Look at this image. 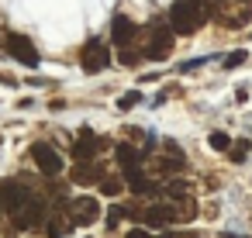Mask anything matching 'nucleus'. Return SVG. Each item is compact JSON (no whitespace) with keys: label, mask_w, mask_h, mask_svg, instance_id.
<instances>
[{"label":"nucleus","mask_w":252,"mask_h":238,"mask_svg":"<svg viewBox=\"0 0 252 238\" xmlns=\"http://www.w3.org/2000/svg\"><path fill=\"white\" fill-rule=\"evenodd\" d=\"M32 159H35V166H38L42 176H59L63 173V155L52 145H45V142H35L32 145Z\"/></svg>","instance_id":"obj_5"},{"label":"nucleus","mask_w":252,"mask_h":238,"mask_svg":"<svg viewBox=\"0 0 252 238\" xmlns=\"http://www.w3.org/2000/svg\"><path fill=\"white\" fill-rule=\"evenodd\" d=\"M162 149H166V155H183V149H180L173 138H166V142H162Z\"/></svg>","instance_id":"obj_24"},{"label":"nucleus","mask_w":252,"mask_h":238,"mask_svg":"<svg viewBox=\"0 0 252 238\" xmlns=\"http://www.w3.org/2000/svg\"><path fill=\"white\" fill-rule=\"evenodd\" d=\"M104 224H107V231H114V228L121 224V207H118V204H114V207L107 210V217H104Z\"/></svg>","instance_id":"obj_23"},{"label":"nucleus","mask_w":252,"mask_h":238,"mask_svg":"<svg viewBox=\"0 0 252 238\" xmlns=\"http://www.w3.org/2000/svg\"><path fill=\"white\" fill-rule=\"evenodd\" d=\"M100 152V138L90 131V128H80V138L73 145V159L76 162H94V155Z\"/></svg>","instance_id":"obj_10"},{"label":"nucleus","mask_w":252,"mask_h":238,"mask_svg":"<svg viewBox=\"0 0 252 238\" xmlns=\"http://www.w3.org/2000/svg\"><path fill=\"white\" fill-rule=\"evenodd\" d=\"M59 207L69 214L73 224H94L100 217V204L94 197H80V200H69V204H59Z\"/></svg>","instance_id":"obj_6"},{"label":"nucleus","mask_w":252,"mask_h":238,"mask_svg":"<svg viewBox=\"0 0 252 238\" xmlns=\"http://www.w3.org/2000/svg\"><path fill=\"white\" fill-rule=\"evenodd\" d=\"M235 100L245 104V100H249V87H238V90H235Z\"/></svg>","instance_id":"obj_25"},{"label":"nucleus","mask_w":252,"mask_h":238,"mask_svg":"<svg viewBox=\"0 0 252 238\" xmlns=\"http://www.w3.org/2000/svg\"><path fill=\"white\" fill-rule=\"evenodd\" d=\"M166 21H169L173 35H193V31L204 28L207 11H204L200 0H176V4L166 11Z\"/></svg>","instance_id":"obj_1"},{"label":"nucleus","mask_w":252,"mask_h":238,"mask_svg":"<svg viewBox=\"0 0 252 238\" xmlns=\"http://www.w3.org/2000/svg\"><path fill=\"white\" fill-rule=\"evenodd\" d=\"M173 45H176V38H173V28L169 25H162V21H156L152 28H149V45H145V59H152V62H162V59H169L173 56Z\"/></svg>","instance_id":"obj_2"},{"label":"nucleus","mask_w":252,"mask_h":238,"mask_svg":"<svg viewBox=\"0 0 252 238\" xmlns=\"http://www.w3.org/2000/svg\"><path fill=\"white\" fill-rule=\"evenodd\" d=\"M121 207V217H128V221H145V207H138V204H118Z\"/></svg>","instance_id":"obj_19"},{"label":"nucleus","mask_w":252,"mask_h":238,"mask_svg":"<svg viewBox=\"0 0 252 238\" xmlns=\"http://www.w3.org/2000/svg\"><path fill=\"white\" fill-rule=\"evenodd\" d=\"M125 190V179H118V176H111V179H100V193L104 197H118Z\"/></svg>","instance_id":"obj_17"},{"label":"nucleus","mask_w":252,"mask_h":238,"mask_svg":"<svg viewBox=\"0 0 252 238\" xmlns=\"http://www.w3.org/2000/svg\"><path fill=\"white\" fill-rule=\"evenodd\" d=\"M162 193H166V197H173V200H183V197H190V193H193V183H190V179H169Z\"/></svg>","instance_id":"obj_14"},{"label":"nucleus","mask_w":252,"mask_h":238,"mask_svg":"<svg viewBox=\"0 0 252 238\" xmlns=\"http://www.w3.org/2000/svg\"><path fill=\"white\" fill-rule=\"evenodd\" d=\"M0 214H4V204H0Z\"/></svg>","instance_id":"obj_29"},{"label":"nucleus","mask_w":252,"mask_h":238,"mask_svg":"<svg viewBox=\"0 0 252 238\" xmlns=\"http://www.w3.org/2000/svg\"><path fill=\"white\" fill-rule=\"evenodd\" d=\"M45 214H49V204H45L42 197H28L25 214H18L14 224H18L21 231H25V228H42V224H45Z\"/></svg>","instance_id":"obj_8"},{"label":"nucleus","mask_w":252,"mask_h":238,"mask_svg":"<svg viewBox=\"0 0 252 238\" xmlns=\"http://www.w3.org/2000/svg\"><path fill=\"white\" fill-rule=\"evenodd\" d=\"M131 38H135V25H131V18H128V14H114V21H111V42H114L118 49H128Z\"/></svg>","instance_id":"obj_11"},{"label":"nucleus","mask_w":252,"mask_h":238,"mask_svg":"<svg viewBox=\"0 0 252 238\" xmlns=\"http://www.w3.org/2000/svg\"><path fill=\"white\" fill-rule=\"evenodd\" d=\"M128 238H156V235H149V231H142V228H135V231H128Z\"/></svg>","instance_id":"obj_26"},{"label":"nucleus","mask_w":252,"mask_h":238,"mask_svg":"<svg viewBox=\"0 0 252 238\" xmlns=\"http://www.w3.org/2000/svg\"><path fill=\"white\" fill-rule=\"evenodd\" d=\"M142 104V93L138 90H131V93H125V97H118V107L121 111H131V107H138Z\"/></svg>","instance_id":"obj_20"},{"label":"nucleus","mask_w":252,"mask_h":238,"mask_svg":"<svg viewBox=\"0 0 252 238\" xmlns=\"http://www.w3.org/2000/svg\"><path fill=\"white\" fill-rule=\"evenodd\" d=\"M80 62H83V73H100V69H107L111 66V49L100 42V38H90L87 45H83V56H80Z\"/></svg>","instance_id":"obj_3"},{"label":"nucleus","mask_w":252,"mask_h":238,"mask_svg":"<svg viewBox=\"0 0 252 238\" xmlns=\"http://www.w3.org/2000/svg\"><path fill=\"white\" fill-rule=\"evenodd\" d=\"M125 186H128L131 193H142V197H159V193H162V186H159L156 179H149L142 166L125 169Z\"/></svg>","instance_id":"obj_7"},{"label":"nucleus","mask_w":252,"mask_h":238,"mask_svg":"<svg viewBox=\"0 0 252 238\" xmlns=\"http://www.w3.org/2000/svg\"><path fill=\"white\" fill-rule=\"evenodd\" d=\"M221 238H238V235H231V231H224V235H221Z\"/></svg>","instance_id":"obj_28"},{"label":"nucleus","mask_w":252,"mask_h":238,"mask_svg":"<svg viewBox=\"0 0 252 238\" xmlns=\"http://www.w3.org/2000/svg\"><path fill=\"white\" fill-rule=\"evenodd\" d=\"M207 145H211L214 152H228V149H231V135H228V131H211V135H207Z\"/></svg>","instance_id":"obj_16"},{"label":"nucleus","mask_w":252,"mask_h":238,"mask_svg":"<svg viewBox=\"0 0 252 238\" xmlns=\"http://www.w3.org/2000/svg\"><path fill=\"white\" fill-rule=\"evenodd\" d=\"M156 169L166 173V176L169 173H180L183 169V155H162V159H156Z\"/></svg>","instance_id":"obj_15"},{"label":"nucleus","mask_w":252,"mask_h":238,"mask_svg":"<svg viewBox=\"0 0 252 238\" xmlns=\"http://www.w3.org/2000/svg\"><path fill=\"white\" fill-rule=\"evenodd\" d=\"M7 52L21 62V66H38V49L32 45V38H25V35H7Z\"/></svg>","instance_id":"obj_9"},{"label":"nucleus","mask_w":252,"mask_h":238,"mask_svg":"<svg viewBox=\"0 0 252 238\" xmlns=\"http://www.w3.org/2000/svg\"><path fill=\"white\" fill-rule=\"evenodd\" d=\"M245 59H249V52H245V49H235V52H228V56H224V62H221V66H224V69H238Z\"/></svg>","instance_id":"obj_18"},{"label":"nucleus","mask_w":252,"mask_h":238,"mask_svg":"<svg viewBox=\"0 0 252 238\" xmlns=\"http://www.w3.org/2000/svg\"><path fill=\"white\" fill-rule=\"evenodd\" d=\"M245 149H249V142H231V149H228V159L238 166V162H245Z\"/></svg>","instance_id":"obj_21"},{"label":"nucleus","mask_w":252,"mask_h":238,"mask_svg":"<svg viewBox=\"0 0 252 238\" xmlns=\"http://www.w3.org/2000/svg\"><path fill=\"white\" fill-rule=\"evenodd\" d=\"M28 190L18 183V179H4L0 183V204H4V214H11V217H18L21 214V207L28 204Z\"/></svg>","instance_id":"obj_4"},{"label":"nucleus","mask_w":252,"mask_h":238,"mask_svg":"<svg viewBox=\"0 0 252 238\" xmlns=\"http://www.w3.org/2000/svg\"><path fill=\"white\" fill-rule=\"evenodd\" d=\"M100 166L97 162H76L73 166V173H69V179L76 183V186H90V183H100Z\"/></svg>","instance_id":"obj_12"},{"label":"nucleus","mask_w":252,"mask_h":238,"mask_svg":"<svg viewBox=\"0 0 252 238\" xmlns=\"http://www.w3.org/2000/svg\"><path fill=\"white\" fill-rule=\"evenodd\" d=\"M114 159H118V166L121 169H131V166H142V149H135V145H128V142H121L118 149H114Z\"/></svg>","instance_id":"obj_13"},{"label":"nucleus","mask_w":252,"mask_h":238,"mask_svg":"<svg viewBox=\"0 0 252 238\" xmlns=\"http://www.w3.org/2000/svg\"><path fill=\"white\" fill-rule=\"evenodd\" d=\"M118 62H121V66H128V69H135V62H138V52H131V49H121V52H118Z\"/></svg>","instance_id":"obj_22"},{"label":"nucleus","mask_w":252,"mask_h":238,"mask_svg":"<svg viewBox=\"0 0 252 238\" xmlns=\"http://www.w3.org/2000/svg\"><path fill=\"white\" fill-rule=\"evenodd\" d=\"M49 238H63V235H59V231H49Z\"/></svg>","instance_id":"obj_27"}]
</instances>
